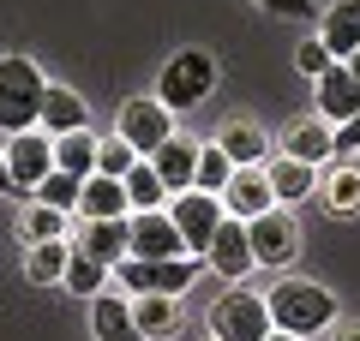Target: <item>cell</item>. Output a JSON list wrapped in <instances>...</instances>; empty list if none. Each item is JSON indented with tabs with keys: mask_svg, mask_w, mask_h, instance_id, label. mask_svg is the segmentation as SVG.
<instances>
[{
	"mask_svg": "<svg viewBox=\"0 0 360 341\" xmlns=\"http://www.w3.org/2000/svg\"><path fill=\"white\" fill-rule=\"evenodd\" d=\"M0 156H6V174L18 180V192H25V198L54 174V138H49V132H37V126H30V132H13Z\"/></svg>",
	"mask_w": 360,
	"mask_h": 341,
	"instance_id": "cell-9",
	"label": "cell"
},
{
	"mask_svg": "<svg viewBox=\"0 0 360 341\" xmlns=\"http://www.w3.org/2000/svg\"><path fill=\"white\" fill-rule=\"evenodd\" d=\"M66 264H72V240H42V246H30V258H25V281L30 288H60Z\"/></svg>",
	"mask_w": 360,
	"mask_h": 341,
	"instance_id": "cell-24",
	"label": "cell"
},
{
	"mask_svg": "<svg viewBox=\"0 0 360 341\" xmlns=\"http://www.w3.org/2000/svg\"><path fill=\"white\" fill-rule=\"evenodd\" d=\"M72 222H78V234H72V252L96 258L103 269H115L120 258H127V215H120V222H84V215H72Z\"/></svg>",
	"mask_w": 360,
	"mask_h": 341,
	"instance_id": "cell-16",
	"label": "cell"
},
{
	"mask_svg": "<svg viewBox=\"0 0 360 341\" xmlns=\"http://www.w3.org/2000/svg\"><path fill=\"white\" fill-rule=\"evenodd\" d=\"M342 66H348V72H354V78H360V48H354V54H348V60H342Z\"/></svg>",
	"mask_w": 360,
	"mask_h": 341,
	"instance_id": "cell-38",
	"label": "cell"
},
{
	"mask_svg": "<svg viewBox=\"0 0 360 341\" xmlns=\"http://www.w3.org/2000/svg\"><path fill=\"white\" fill-rule=\"evenodd\" d=\"M0 198H25V192H18V180L6 174V156H0Z\"/></svg>",
	"mask_w": 360,
	"mask_h": 341,
	"instance_id": "cell-36",
	"label": "cell"
},
{
	"mask_svg": "<svg viewBox=\"0 0 360 341\" xmlns=\"http://www.w3.org/2000/svg\"><path fill=\"white\" fill-rule=\"evenodd\" d=\"M234 180V162L222 156V144H198V174H193V192H210L222 198V186Z\"/></svg>",
	"mask_w": 360,
	"mask_h": 341,
	"instance_id": "cell-27",
	"label": "cell"
},
{
	"mask_svg": "<svg viewBox=\"0 0 360 341\" xmlns=\"http://www.w3.org/2000/svg\"><path fill=\"white\" fill-rule=\"evenodd\" d=\"M222 198H210V192H180V198H168V222L180 227V246L193 258L210 252V240H217V227H222Z\"/></svg>",
	"mask_w": 360,
	"mask_h": 341,
	"instance_id": "cell-7",
	"label": "cell"
},
{
	"mask_svg": "<svg viewBox=\"0 0 360 341\" xmlns=\"http://www.w3.org/2000/svg\"><path fill=\"white\" fill-rule=\"evenodd\" d=\"M336 150H360V114L348 120V126H336Z\"/></svg>",
	"mask_w": 360,
	"mask_h": 341,
	"instance_id": "cell-35",
	"label": "cell"
},
{
	"mask_svg": "<svg viewBox=\"0 0 360 341\" xmlns=\"http://www.w3.org/2000/svg\"><path fill=\"white\" fill-rule=\"evenodd\" d=\"M264 174H270L276 203H307L312 192H319V168H312V162H295V156H276V162H264Z\"/></svg>",
	"mask_w": 360,
	"mask_h": 341,
	"instance_id": "cell-21",
	"label": "cell"
},
{
	"mask_svg": "<svg viewBox=\"0 0 360 341\" xmlns=\"http://www.w3.org/2000/svg\"><path fill=\"white\" fill-rule=\"evenodd\" d=\"M222 210L234 222H252V215L276 210V192H270V174L264 168H234V180L222 186Z\"/></svg>",
	"mask_w": 360,
	"mask_h": 341,
	"instance_id": "cell-13",
	"label": "cell"
},
{
	"mask_svg": "<svg viewBox=\"0 0 360 341\" xmlns=\"http://www.w3.org/2000/svg\"><path fill=\"white\" fill-rule=\"evenodd\" d=\"M103 281H108V269L96 264V258H84V252H72V264H66V276H60V288L72 293V300H96V293H103Z\"/></svg>",
	"mask_w": 360,
	"mask_h": 341,
	"instance_id": "cell-29",
	"label": "cell"
},
{
	"mask_svg": "<svg viewBox=\"0 0 360 341\" xmlns=\"http://www.w3.org/2000/svg\"><path fill=\"white\" fill-rule=\"evenodd\" d=\"M132 162H139V150H132V144H120V138L96 144V174H115V180H127V174H132Z\"/></svg>",
	"mask_w": 360,
	"mask_h": 341,
	"instance_id": "cell-32",
	"label": "cell"
},
{
	"mask_svg": "<svg viewBox=\"0 0 360 341\" xmlns=\"http://www.w3.org/2000/svg\"><path fill=\"white\" fill-rule=\"evenodd\" d=\"M264 341H300V335H288V329H270V335Z\"/></svg>",
	"mask_w": 360,
	"mask_h": 341,
	"instance_id": "cell-37",
	"label": "cell"
},
{
	"mask_svg": "<svg viewBox=\"0 0 360 341\" xmlns=\"http://www.w3.org/2000/svg\"><path fill=\"white\" fill-rule=\"evenodd\" d=\"M198 269H205V258L180 252V258H120L108 276L127 281V300H139V293H168V300H180V293L198 281Z\"/></svg>",
	"mask_w": 360,
	"mask_h": 341,
	"instance_id": "cell-5",
	"label": "cell"
},
{
	"mask_svg": "<svg viewBox=\"0 0 360 341\" xmlns=\"http://www.w3.org/2000/svg\"><path fill=\"white\" fill-rule=\"evenodd\" d=\"M283 156L324 168V162L336 156V126H324L319 114H300V120H288V126H283Z\"/></svg>",
	"mask_w": 360,
	"mask_h": 341,
	"instance_id": "cell-14",
	"label": "cell"
},
{
	"mask_svg": "<svg viewBox=\"0 0 360 341\" xmlns=\"http://www.w3.org/2000/svg\"><path fill=\"white\" fill-rule=\"evenodd\" d=\"M115 138L132 144L139 156H150L156 144L174 138V114H168L156 96H127V102H120V114H115Z\"/></svg>",
	"mask_w": 360,
	"mask_h": 341,
	"instance_id": "cell-6",
	"label": "cell"
},
{
	"mask_svg": "<svg viewBox=\"0 0 360 341\" xmlns=\"http://www.w3.org/2000/svg\"><path fill=\"white\" fill-rule=\"evenodd\" d=\"M78 215H84V222H120V215H132L127 180H115V174H90L84 192H78Z\"/></svg>",
	"mask_w": 360,
	"mask_h": 341,
	"instance_id": "cell-17",
	"label": "cell"
},
{
	"mask_svg": "<svg viewBox=\"0 0 360 341\" xmlns=\"http://www.w3.org/2000/svg\"><path fill=\"white\" fill-rule=\"evenodd\" d=\"M54 168H60V174H78V180L96 174V138H90V126L54 138Z\"/></svg>",
	"mask_w": 360,
	"mask_h": 341,
	"instance_id": "cell-26",
	"label": "cell"
},
{
	"mask_svg": "<svg viewBox=\"0 0 360 341\" xmlns=\"http://www.w3.org/2000/svg\"><path fill=\"white\" fill-rule=\"evenodd\" d=\"M78 192H84V180H78V174H60V168H54V174L42 180L30 198L49 203V210H60V215H78Z\"/></svg>",
	"mask_w": 360,
	"mask_h": 341,
	"instance_id": "cell-30",
	"label": "cell"
},
{
	"mask_svg": "<svg viewBox=\"0 0 360 341\" xmlns=\"http://www.w3.org/2000/svg\"><path fill=\"white\" fill-rule=\"evenodd\" d=\"M312 102H319V120L324 126H348L360 114V78L348 72L342 60L324 66V78H312Z\"/></svg>",
	"mask_w": 360,
	"mask_h": 341,
	"instance_id": "cell-10",
	"label": "cell"
},
{
	"mask_svg": "<svg viewBox=\"0 0 360 341\" xmlns=\"http://www.w3.org/2000/svg\"><path fill=\"white\" fill-rule=\"evenodd\" d=\"M132 317H139L144 341H168L180 329V300H168V293H139V300H132Z\"/></svg>",
	"mask_w": 360,
	"mask_h": 341,
	"instance_id": "cell-23",
	"label": "cell"
},
{
	"mask_svg": "<svg viewBox=\"0 0 360 341\" xmlns=\"http://www.w3.org/2000/svg\"><path fill=\"white\" fill-rule=\"evenodd\" d=\"M264 305H270V323L288 329V335H300V341L336 323V293L319 288V281H300V276L276 281V288L264 293Z\"/></svg>",
	"mask_w": 360,
	"mask_h": 341,
	"instance_id": "cell-1",
	"label": "cell"
},
{
	"mask_svg": "<svg viewBox=\"0 0 360 341\" xmlns=\"http://www.w3.org/2000/svg\"><path fill=\"white\" fill-rule=\"evenodd\" d=\"M324 203L336 215H360V168H336L330 186H324Z\"/></svg>",
	"mask_w": 360,
	"mask_h": 341,
	"instance_id": "cell-31",
	"label": "cell"
},
{
	"mask_svg": "<svg viewBox=\"0 0 360 341\" xmlns=\"http://www.w3.org/2000/svg\"><path fill=\"white\" fill-rule=\"evenodd\" d=\"M180 227L168 222V210H132L127 215V258H180Z\"/></svg>",
	"mask_w": 360,
	"mask_h": 341,
	"instance_id": "cell-11",
	"label": "cell"
},
{
	"mask_svg": "<svg viewBox=\"0 0 360 341\" xmlns=\"http://www.w3.org/2000/svg\"><path fill=\"white\" fill-rule=\"evenodd\" d=\"M217 144H222V156H229L234 168H264V156H270V138H264L258 120H229V126L217 132Z\"/></svg>",
	"mask_w": 360,
	"mask_h": 341,
	"instance_id": "cell-20",
	"label": "cell"
},
{
	"mask_svg": "<svg viewBox=\"0 0 360 341\" xmlns=\"http://www.w3.org/2000/svg\"><path fill=\"white\" fill-rule=\"evenodd\" d=\"M66 227H72V215L49 210V203H37V198H30L25 210H18V240H25V246H42V240H66Z\"/></svg>",
	"mask_w": 360,
	"mask_h": 341,
	"instance_id": "cell-25",
	"label": "cell"
},
{
	"mask_svg": "<svg viewBox=\"0 0 360 341\" xmlns=\"http://www.w3.org/2000/svg\"><path fill=\"white\" fill-rule=\"evenodd\" d=\"M42 96H49V78L30 54H0V132H30L42 120Z\"/></svg>",
	"mask_w": 360,
	"mask_h": 341,
	"instance_id": "cell-2",
	"label": "cell"
},
{
	"mask_svg": "<svg viewBox=\"0 0 360 341\" xmlns=\"http://www.w3.org/2000/svg\"><path fill=\"white\" fill-rule=\"evenodd\" d=\"M252 6H264V13H276V18H295V25H312V18H319L312 0H252Z\"/></svg>",
	"mask_w": 360,
	"mask_h": 341,
	"instance_id": "cell-34",
	"label": "cell"
},
{
	"mask_svg": "<svg viewBox=\"0 0 360 341\" xmlns=\"http://www.w3.org/2000/svg\"><path fill=\"white\" fill-rule=\"evenodd\" d=\"M246 246H252V264L258 269H288L300 252V227L288 210H264L246 222Z\"/></svg>",
	"mask_w": 360,
	"mask_h": 341,
	"instance_id": "cell-8",
	"label": "cell"
},
{
	"mask_svg": "<svg viewBox=\"0 0 360 341\" xmlns=\"http://www.w3.org/2000/svg\"><path fill=\"white\" fill-rule=\"evenodd\" d=\"M336 341H360V329H342V335H336Z\"/></svg>",
	"mask_w": 360,
	"mask_h": 341,
	"instance_id": "cell-39",
	"label": "cell"
},
{
	"mask_svg": "<svg viewBox=\"0 0 360 341\" xmlns=\"http://www.w3.org/2000/svg\"><path fill=\"white\" fill-rule=\"evenodd\" d=\"M217 54L210 48H180L162 60V72H156V102H162L168 114H193L198 102H210V90H217Z\"/></svg>",
	"mask_w": 360,
	"mask_h": 341,
	"instance_id": "cell-3",
	"label": "cell"
},
{
	"mask_svg": "<svg viewBox=\"0 0 360 341\" xmlns=\"http://www.w3.org/2000/svg\"><path fill=\"white\" fill-rule=\"evenodd\" d=\"M295 66H300V78H324V66H330V48H324L319 36H307L295 48Z\"/></svg>",
	"mask_w": 360,
	"mask_h": 341,
	"instance_id": "cell-33",
	"label": "cell"
},
{
	"mask_svg": "<svg viewBox=\"0 0 360 341\" xmlns=\"http://www.w3.org/2000/svg\"><path fill=\"white\" fill-rule=\"evenodd\" d=\"M127 198H132V210H168V186L156 180V168L144 162H132V174H127Z\"/></svg>",
	"mask_w": 360,
	"mask_h": 341,
	"instance_id": "cell-28",
	"label": "cell"
},
{
	"mask_svg": "<svg viewBox=\"0 0 360 341\" xmlns=\"http://www.w3.org/2000/svg\"><path fill=\"white\" fill-rule=\"evenodd\" d=\"M319 42L330 48V60H348L360 48V0H336L319 25Z\"/></svg>",
	"mask_w": 360,
	"mask_h": 341,
	"instance_id": "cell-22",
	"label": "cell"
},
{
	"mask_svg": "<svg viewBox=\"0 0 360 341\" xmlns=\"http://www.w3.org/2000/svg\"><path fill=\"white\" fill-rule=\"evenodd\" d=\"M144 162L156 168V180L168 186V198H180V192H193V174H198V144L186 138V132H174V138L156 144Z\"/></svg>",
	"mask_w": 360,
	"mask_h": 341,
	"instance_id": "cell-12",
	"label": "cell"
},
{
	"mask_svg": "<svg viewBox=\"0 0 360 341\" xmlns=\"http://www.w3.org/2000/svg\"><path fill=\"white\" fill-rule=\"evenodd\" d=\"M205 323H210V341H264L270 329H276L264 293L240 288V281H229V288L217 293V305L205 312Z\"/></svg>",
	"mask_w": 360,
	"mask_h": 341,
	"instance_id": "cell-4",
	"label": "cell"
},
{
	"mask_svg": "<svg viewBox=\"0 0 360 341\" xmlns=\"http://www.w3.org/2000/svg\"><path fill=\"white\" fill-rule=\"evenodd\" d=\"M49 138H60V132H84L90 126V108H84V96L78 90H66V84H49V96H42V120H37Z\"/></svg>",
	"mask_w": 360,
	"mask_h": 341,
	"instance_id": "cell-19",
	"label": "cell"
},
{
	"mask_svg": "<svg viewBox=\"0 0 360 341\" xmlns=\"http://www.w3.org/2000/svg\"><path fill=\"white\" fill-rule=\"evenodd\" d=\"M90 335H96V341H144L127 293H108L103 288L96 300H90Z\"/></svg>",
	"mask_w": 360,
	"mask_h": 341,
	"instance_id": "cell-18",
	"label": "cell"
},
{
	"mask_svg": "<svg viewBox=\"0 0 360 341\" xmlns=\"http://www.w3.org/2000/svg\"><path fill=\"white\" fill-rule=\"evenodd\" d=\"M205 269H217L222 281H240L246 269H258V264H252V246H246V222L222 215L217 240H210V252H205Z\"/></svg>",
	"mask_w": 360,
	"mask_h": 341,
	"instance_id": "cell-15",
	"label": "cell"
}]
</instances>
